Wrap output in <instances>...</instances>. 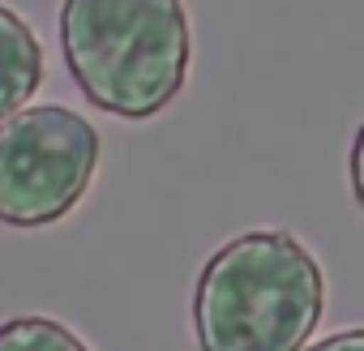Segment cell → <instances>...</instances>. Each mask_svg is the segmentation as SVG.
I'll list each match as a JSON object with an SVG mask.
<instances>
[{
    "label": "cell",
    "mask_w": 364,
    "mask_h": 351,
    "mask_svg": "<svg viewBox=\"0 0 364 351\" xmlns=\"http://www.w3.org/2000/svg\"><path fill=\"white\" fill-rule=\"evenodd\" d=\"M60 52L77 90L107 116L150 120L189 77L185 0H65Z\"/></svg>",
    "instance_id": "cell-1"
},
{
    "label": "cell",
    "mask_w": 364,
    "mask_h": 351,
    "mask_svg": "<svg viewBox=\"0 0 364 351\" xmlns=\"http://www.w3.org/2000/svg\"><path fill=\"white\" fill-rule=\"evenodd\" d=\"M326 308L317 257L291 232H245L198 274L193 330L202 351H300Z\"/></svg>",
    "instance_id": "cell-2"
},
{
    "label": "cell",
    "mask_w": 364,
    "mask_h": 351,
    "mask_svg": "<svg viewBox=\"0 0 364 351\" xmlns=\"http://www.w3.org/2000/svg\"><path fill=\"white\" fill-rule=\"evenodd\" d=\"M103 141L99 129L60 103L22 107L0 120V223L52 227L90 189Z\"/></svg>",
    "instance_id": "cell-3"
},
{
    "label": "cell",
    "mask_w": 364,
    "mask_h": 351,
    "mask_svg": "<svg viewBox=\"0 0 364 351\" xmlns=\"http://www.w3.org/2000/svg\"><path fill=\"white\" fill-rule=\"evenodd\" d=\"M39 82H43V43L35 26L9 5H0V120L22 112L26 99H35Z\"/></svg>",
    "instance_id": "cell-4"
},
{
    "label": "cell",
    "mask_w": 364,
    "mask_h": 351,
    "mask_svg": "<svg viewBox=\"0 0 364 351\" xmlns=\"http://www.w3.org/2000/svg\"><path fill=\"white\" fill-rule=\"evenodd\" d=\"M0 351H90V347L52 317H14L0 325Z\"/></svg>",
    "instance_id": "cell-5"
},
{
    "label": "cell",
    "mask_w": 364,
    "mask_h": 351,
    "mask_svg": "<svg viewBox=\"0 0 364 351\" xmlns=\"http://www.w3.org/2000/svg\"><path fill=\"white\" fill-rule=\"evenodd\" d=\"M347 171H351V193H355V206L364 210V124H360V133H355V141H351V163H347Z\"/></svg>",
    "instance_id": "cell-6"
},
{
    "label": "cell",
    "mask_w": 364,
    "mask_h": 351,
    "mask_svg": "<svg viewBox=\"0 0 364 351\" xmlns=\"http://www.w3.org/2000/svg\"><path fill=\"white\" fill-rule=\"evenodd\" d=\"M309 351H364V330H338L330 338H317Z\"/></svg>",
    "instance_id": "cell-7"
}]
</instances>
